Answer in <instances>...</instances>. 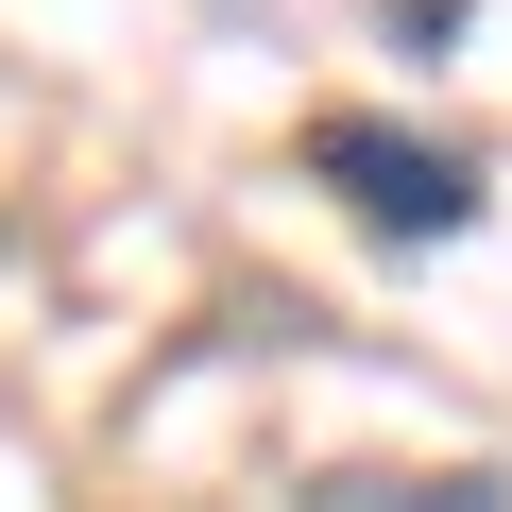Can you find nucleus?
Listing matches in <instances>:
<instances>
[{
	"label": "nucleus",
	"mask_w": 512,
	"mask_h": 512,
	"mask_svg": "<svg viewBox=\"0 0 512 512\" xmlns=\"http://www.w3.org/2000/svg\"><path fill=\"white\" fill-rule=\"evenodd\" d=\"M308 171H325L359 222H393V239H461V222H478V154L393 137V120H308Z\"/></svg>",
	"instance_id": "nucleus-1"
},
{
	"label": "nucleus",
	"mask_w": 512,
	"mask_h": 512,
	"mask_svg": "<svg viewBox=\"0 0 512 512\" xmlns=\"http://www.w3.org/2000/svg\"><path fill=\"white\" fill-rule=\"evenodd\" d=\"M291 512H512L495 461H325Z\"/></svg>",
	"instance_id": "nucleus-2"
}]
</instances>
